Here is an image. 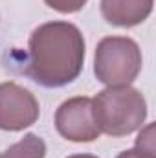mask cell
<instances>
[{
  "mask_svg": "<svg viewBox=\"0 0 156 158\" xmlns=\"http://www.w3.org/2000/svg\"><path fill=\"white\" fill-rule=\"evenodd\" d=\"M92 105L99 132L112 138L132 134L147 118V101L130 85L107 86L92 99Z\"/></svg>",
  "mask_w": 156,
  "mask_h": 158,
  "instance_id": "7a4b0ae2",
  "label": "cell"
},
{
  "mask_svg": "<svg viewBox=\"0 0 156 158\" xmlns=\"http://www.w3.org/2000/svg\"><path fill=\"white\" fill-rule=\"evenodd\" d=\"M136 149H140L142 153L147 155H154L156 156V145H154V125L149 123L145 129H142L138 140H136Z\"/></svg>",
  "mask_w": 156,
  "mask_h": 158,
  "instance_id": "ba28073f",
  "label": "cell"
},
{
  "mask_svg": "<svg viewBox=\"0 0 156 158\" xmlns=\"http://www.w3.org/2000/svg\"><path fill=\"white\" fill-rule=\"evenodd\" d=\"M55 129L70 142L88 143L99 138V127L94 118L92 98L77 96L63 101L55 110Z\"/></svg>",
  "mask_w": 156,
  "mask_h": 158,
  "instance_id": "277c9868",
  "label": "cell"
},
{
  "mask_svg": "<svg viewBox=\"0 0 156 158\" xmlns=\"http://www.w3.org/2000/svg\"><path fill=\"white\" fill-rule=\"evenodd\" d=\"M116 158H156L154 155H147V153H142L140 149H127L123 153H119Z\"/></svg>",
  "mask_w": 156,
  "mask_h": 158,
  "instance_id": "30bf717a",
  "label": "cell"
},
{
  "mask_svg": "<svg viewBox=\"0 0 156 158\" xmlns=\"http://www.w3.org/2000/svg\"><path fill=\"white\" fill-rule=\"evenodd\" d=\"M40 114L37 98L24 86L6 81L0 83V129L17 132L31 127Z\"/></svg>",
  "mask_w": 156,
  "mask_h": 158,
  "instance_id": "5b68a950",
  "label": "cell"
},
{
  "mask_svg": "<svg viewBox=\"0 0 156 158\" xmlns=\"http://www.w3.org/2000/svg\"><path fill=\"white\" fill-rule=\"evenodd\" d=\"M42 2L59 13H76L84 7L88 0H42Z\"/></svg>",
  "mask_w": 156,
  "mask_h": 158,
  "instance_id": "9c48e42d",
  "label": "cell"
},
{
  "mask_svg": "<svg viewBox=\"0 0 156 158\" xmlns=\"http://www.w3.org/2000/svg\"><path fill=\"white\" fill-rule=\"evenodd\" d=\"M143 64L138 42L129 37H105L97 42L94 74L107 86H127L140 76Z\"/></svg>",
  "mask_w": 156,
  "mask_h": 158,
  "instance_id": "3957f363",
  "label": "cell"
},
{
  "mask_svg": "<svg viewBox=\"0 0 156 158\" xmlns=\"http://www.w3.org/2000/svg\"><path fill=\"white\" fill-rule=\"evenodd\" d=\"M0 158H46V143L39 134L30 132L2 151Z\"/></svg>",
  "mask_w": 156,
  "mask_h": 158,
  "instance_id": "52a82bcc",
  "label": "cell"
},
{
  "mask_svg": "<svg viewBox=\"0 0 156 158\" xmlns=\"http://www.w3.org/2000/svg\"><path fill=\"white\" fill-rule=\"evenodd\" d=\"M84 48V37L76 24L66 20L44 22L30 35L22 70L44 88H61L83 72Z\"/></svg>",
  "mask_w": 156,
  "mask_h": 158,
  "instance_id": "6da1fadb",
  "label": "cell"
},
{
  "mask_svg": "<svg viewBox=\"0 0 156 158\" xmlns=\"http://www.w3.org/2000/svg\"><path fill=\"white\" fill-rule=\"evenodd\" d=\"M68 158H97L96 155H72V156Z\"/></svg>",
  "mask_w": 156,
  "mask_h": 158,
  "instance_id": "8fae6325",
  "label": "cell"
},
{
  "mask_svg": "<svg viewBox=\"0 0 156 158\" xmlns=\"http://www.w3.org/2000/svg\"><path fill=\"white\" fill-rule=\"evenodd\" d=\"M153 2L154 0H101V15L112 26L132 28L149 19Z\"/></svg>",
  "mask_w": 156,
  "mask_h": 158,
  "instance_id": "8992f818",
  "label": "cell"
}]
</instances>
